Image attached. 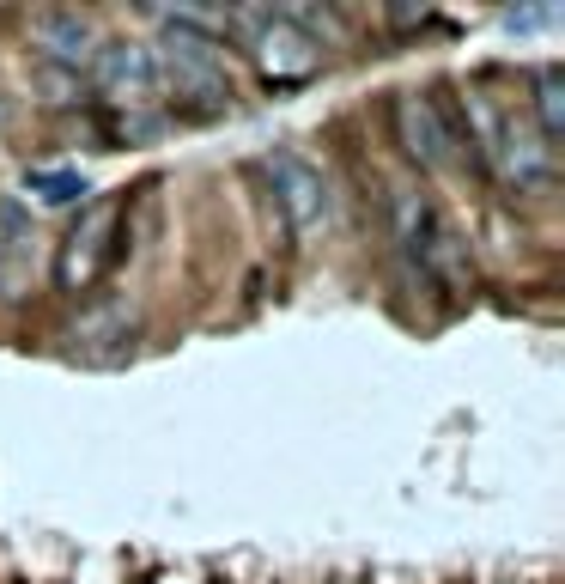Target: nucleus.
Wrapping results in <instances>:
<instances>
[{"mask_svg":"<svg viewBox=\"0 0 565 584\" xmlns=\"http://www.w3.org/2000/svg\"><path fill=\"white\" fill-rule=\"evenodd\" d=\"M535 128L547 146L565 140V67L559 61H541L535 67Z\"/></svg>","mask_w":565,"mask_h":584,"instance_id":"10","label":"nucleus"},{"mask_svg":"<svg viewBox=\"0 0 565 584\" xmlns=\"http://www.w3.org/2000/svg\"><path fill=\"white\" fill-rule=\"evenodd\" d=\"M31 43H37V61L86 73L92 49H98V25L73 7H49V13H31Z\"/></svg>","mask_w":565,"mask_h":584,"instance_id":"9","label":"nucleus"},{"mask_svg":"<svg viewBox=\"0 0 565 584\" xmlns=\"http://www.w3.org/2000/svg\"><path fill=\"white\" fill-rule=\"evenodd\" d=\"M31 244V207L19 195H0V262H13Z\"/></svg>","mask_w":565,"mask_h":584,"instance_id":"13","label":"nucleus"},{"mask_svg":"<svg viewBox=\"0 0 565 584\" xmlns=\"http://www.w3.org/2000/svg\"><path fill=\"white\" fill-rule=\"evenodd\" d=\"M158 92H171L183 122H213L231 110V73H225V37L213 13L177 7V13H158Z\"/></svg>","mask_w":565,"mask_h":584,"instance_id":"1","label":"nucleus"},{"mask_svg":"<svg viewBox=\"0 0 565 584\" xmlns=\"http://www.w3.org/2000/svg\"><path fill=\"white\" fill-rule=\"evenodd\" d=\"M511 37H541V31H553L559 25V7L547 0V7H505V19H499Z\"/></svg>","mask_w":565,"mask_h":584,"instance_id":"14","label":"nucleus"},{"mask_svg":"<svg viewBox=\"0 0 565 584\" xmlns=\"http://www.w3.org/2000/svg\"><path fill=\"white\" fill-rule=\"evenodd\" d=\"M389 116H395L401 153H408L420 171H456V165L480 171V159H474V146H468L450 98H438V92H395Z\"/></svg>","mask_w":565,"mask_h":584,"instance_id":"4","label":"nucleus"},{"mask_svg":"<svg viewBox=\"0 0 565 584\" xmlns=\"http://www.w3.org/2000/svg\"><path fill=\"white\" fill-rule=\"evenodd\" d=\"M122 219H128V195H92L79 207L67 238L55 244V292L79 299L122 262Z\"/></svg>","mask_w":565,"mask_h":584,"instance_id":"3","label":"nucleus"},{"mask_svg":"<svg viewBox=\"0 0 565 584\" xmlns=\"http://www.w3.org/2000/svg\"><path fill=\"white\" fill-rule=\"evenodd\" d=\"M480 165L517 195H541L559 177V146H547L523 110H493V128L480 140Z\"/></svg>","mask_w":565,"mask_h":584,"instance_id":"5","label":"nucleus"},{"mask_svg":"<svg viewBox=\"0 0 565 584\" xmlns=\"http://www.w3.org/2000/svg\"><path fill=\"white\" fill-rule=\"evenodd\" d=\"M25 189L43 207H79V201L92 195V177L86 171H25Z\"/></svg>","mask_w":565,"mask_h":584,"instance_id":"11","label":"nucleus"},{"mask_svg":"<svg viewBox=\"0 0 565 584\" xmlns=\"http://www.w3.org/2000/svg\"><path fill=\"white\" fill-rule=\"evenodd\" d=\"M92 92H104L110 104L122 110H152L158 104V61H152V43H134V37H110L92 49Z\"/></svg>","mask_w":565,"mask_h":584,"instance_id":"7","label":"nucleus"},{"mask_svg":"<svg viewBox=\"0 0 565 584\" xmlns=\"http://www.w3.org/2000/svg\"><path fill=\"white\" fill-rule=\"evenodd\" d=\"M134 341H140V317L128 311V299H92L67 323V359L79 365H128L134 359Z\"/></svg>","mask_w":565,"mask_h":584,"instance_id":"8","label":"nucleus"},{"mask_svg":"<svg viewBox=\"0 0 565 584\" xmlns=\"http://www.w3.org/2000/svg\"><path fill=\"white\" fill-rule=\"evenodd\" d=\"M383 213H389V232H395L401 256H408L432 286H444V292H474V280H480V274H474V250H468L462 226H456V219H450L420 183H389Z\"/></svg>","mask_w":565,"mask_h":584,"instance_id":"2","label":"nucleus"},{"mask_svg":"<svg viewBox=\"0 0 565 584\" xmlns=\"http://www.w3.org/2000/svg\"><path fill=\"white\" fill-rule=\"evenodd\" d=\"M7 128H13V98L0 92V134H7Z\"/></svg>","mask_w":565,"mask_h":584,"instance_id":"15","label":"nucleus"},{"mask_svg":"<svg viewBox=\"0 0 565 584\" xmlns=\"http://www.w3.org/2000/svg\"><path fill=\"white\" fill-rule=\"evenodd\" d=\"M37 86H43V98L49 104H86L92 98V80L86 73H73V67H49V61H37Z\"/></svg>","mask_w":565,"mask_h":584,"instance_id":"12","label":"nucleus"},{"mask_svg":"<svg viewBox=\"0 0 565 584\" xmlns=\"http://www.w3.org/2000/svg\"><path fill=\"white\" fill-rule=\"evenodd\" d=\"M268 189H274V207L286 213V226L298 238H316V232H329L335 226V189L329 177H322L304 153H292V146H274V153L256 159Z\"/></svg>","mask_w":565,"mask_h":584,"instance_id":"6","label":"nucleus"}]
</instances>
